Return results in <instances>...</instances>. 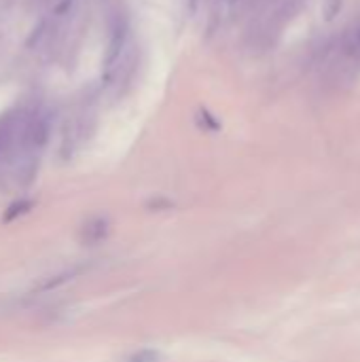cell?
Here are the masks:
<instances>
[{
  "instance_id": "6da1fadb",
  "label": "cell",
  "mask_w": 360,
  "mask_h": 362,
  "mask_svg": "<svg viewBox=\"0 0 360 362\" xmlns=\"http://www.w3.org/2000/svg\"><path fill=\"white\" fill-rule=\"evenodd\" d=\"M303 0H267L263 13L255 19L250 38L259 47H267L286 28V23L297 15Z\"/></svg>"
},
{
  "instance_id": "7a4b0ae2",
  "label": "cell",
  "mask_w": 360,
  "mask_h": 362,
  "mask_svg": "<svg viewBox=\"0 0 360 362\" xmlns=\"http://www.w3.org/2000/svg\"><path fill=\"white\" fill-rule=\"evenodd\" d=\"M335 66L346 78L360 72V15L344 30L335 47Z\"/></svg>"
},
{
  "instance_id": "3957f363",
  "label": "cell",
  "mask_w": 360,
  "mask_h": 362,
  "mask_svg": "<svg viewBox=\"0 0 360 362\" xmlns=\"http://www.w3.org/2000/svg\"><path fill=\"white\" fill-rule=\"evenodd\" d=\"M25 117L21 112H8L0 117V159L6 157L15 146H19Z\"/></svg>"
},
{
  "instance_id": "277c9868",
  "label": "cell",
  "mask_w": 360,
  "mask_h": 362,
  "mask_svg": "<svg viewBox=\"0 0 360 362\" xmlns=\"http://www.w3.org/2000/svg\"><path fill=\"white\" fill-rule=\"evenodd\" d=\"M108 231H110L108 218H104V216H93V218H89V221L81 227V242H83L85 246H95V244H100L102 240L108 238Z\"/></svg>"
},
{
  "instance_id": "5b68a950",
  "label": "cell",
  "mask_w": 360,
  "mask_h": 362,
  "mask_svg": "<svg viewBox=\"0 0 360 362\" xmlns=\"http://www.w3.org/2000/svg\"><path fill=\"white\" fill-rule=\"evenodd\" d=\"M76 272H64V274H59V276H51V278H47L42 284H38L36 286V291H40V293H49V291H53V288H57L59 284H66L68 280H72V276H74Z\"/></svg>"
},
{
  "instance_id": "8992f818",
  "label": "cell",
  "mask_w": 360,
  "mask_h": 362,
  "mask_svg": "<svg viewBox=\"0 0 360 362\" xmlns=\"http://www.w3.org/2000/svg\"><path fill=\"white\" fill-rule=\"evenodd\" d=\"M28 210H32V202L19 199V202L11 204V206L6 208V212H4V216H2V221H4V223H11V221H15L17 216L25 214Z\"/></svg>"
},
{
  "instance_id": "52a82bcc",
  "label": "cell",
  "mask_w": 360,
  "mask_h": 362,
  "mask_svg": "<svg viewBox=\"0 0 360 362\" xmlns=\"http://www.w3.org/2000/svg\"><path fill=\"white\" fill-rule=\"evenodd\" d=\"M127 362H161V354L155 350H140V352L132 354Z\"/></svg>"
},
{
  "instance_id": "ba28073f",
  "label": "cell",
  "mask_w": 360,
  "mask_h": 362,
  "mask_svg": "<svg viewBox=\"0 0 360 362\" xmlns=\"http://www.w3.org/2000/svg\"><path fill=\"white\" fill-rule=\"evenodd\" d=\"M342 4L344 0H325V19L331 21L337 17V13L342 11Z\"/></svg>"
}]
</instances>
